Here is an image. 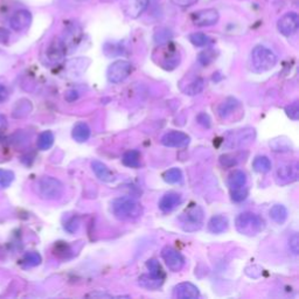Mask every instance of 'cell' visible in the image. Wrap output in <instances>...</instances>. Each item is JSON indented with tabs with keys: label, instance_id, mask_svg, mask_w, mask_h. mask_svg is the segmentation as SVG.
<instances>
[{
	"label": "cell",
	"instance_id": "obj_31",
	"mask_svg": "<svg viewBox=\"0 0 299 299\" xmlns=\"http://www.w3.org/2000/svg\"><path fill=\"white\" fill-rule=\"evenodd\" d=\"M42 262V257L39 252L36 251H29L24 256L23 264L25 268H34L38 267Z\"/></svg>",
	"mask_w": 299,
	"mask_h": 299
},
{
	"label": "cell",
	"instance_id": "obj_49",
	"mask_svg": "<svg viewBox=\"0 0 299 299\" xmlns=\"http://www.w3.org/2000/svg\"><path fill=\"white\" fill-rule=\"evenodd\" d=\"M7 129V118L4 115H0V134Z\"/></svg>",
	"mask_w": 299,
	"mask_h": 299
},
{
	"label": "cell",
	"instance_id": "obj_50",
	"mask_svg": "<svg viewBox=\"0 0 299 299\" xmlns=\"http://www.w3.org/2000/svg\"><path fill=\"white\" fill-rule=\"evenodd\" d=\"M106 1H112V0H106Z\"/></svg>",
	"mask_w": 299,
	"mask_h": 299
},
{
	"label": "cell",
	"instance_id": "obj_23",
	"mask_svg": "<svg viewBox=\"0 0 299 299\" xmlns=\"http://www.w3.org/2000/svg\"><path fill=\"white\" fill-rule=\"evenodd\" d=\"M228 186L230 190H236L246 186V174L241 169H235L228 177Z\"/></svg>",
	"mask_w": 299,
	"mask_h": 299
},
{
	"label": "cell",
	"instance_id": "obj_36",
	"mask_svg": "<svg viewBox=\"0 0 299 299\" xmlns=\"http://www.w3.org/2000/svg\"><path fill=\"white\" fill-rule=\"evenodd\" d=\"M14 180V173L8 169H0V189H6Z\"/></svg>",
	"mask_w": 299,
	"mask_h": 299
},
{
	"label": "cell",
	"instance_id": "obj_5",
	"mask_svg": "<svg viewBox=\"0 0 299 299\" xmlns=\"http://www.w3.org/2000/svg\"><path fill=\"white\" fill-rule=\"evenodd\" d=\"M205 213L199 205L190 206L178 218L181 229L186 233H194L199 230L203 224Z\"/></svg>",
	"mask_w": 299,
	"mask_h": 299
},
{
	"label": "cell",
	"instance_id": "obj_7",
	"mask_svg": "<svg viewBox=\"0 0 299 299\" xmlns=\"http://www.w3.org/2000/svg\"><path fill=\"white\" fill-rule=\"evenodd\" d=\"M162 257L165 261L166 266L173 272H179L185 267L184 256L179 252L177 249L172 246H165L162 250Z\"/></svg>",
	"mask_w": 299,
	"mask_h": 299
},
{
	"label": "cell",
	"instance_id": "obj_47",
	"mask_svg": "<svg viewBox=\"0 0 299 299\" xmlns=\"http://www.w3.org/2000/svg\"><path fill=\"white\" fill-rule=\"evenodd\" d=\"M8 95L10 94H8L7 88H6L4 84H0V104L4 103L5 101H7Z\"/></svg>",
	"mask_w": 299,
	"mask_h": 299
},
{
	"label": "cell",
	"instance_id": "obj_39",
	"mask_svg": "<svg viewBox=\"0 0 299 299\" xmlns=\"http://www.w3.org/2000/svg\"><path fill=\"white\" fill-rule=\"evenodd\" d=\"M215 53L213 49H207V51L202 52V53L199 54V62L202 64V66H208L209 63H212L213 61L215 60Z\"/></svg>",
	"mask_w": 299,
	"mask_h": 299
},
{
	"label": "cell",
	"instance_id": "obj_21",
	"mask_svg": "<svg viewBox=\"0 0 299 299\" xmlns=\"http://www.w3.org/2000/svg\"><path fill=\"white\" fill-rule=\"evenodd\" d=\"M90 134L91 130L87 123L79 122L78 124H75V126H74L72 136L74 140L78 141V143H84V141H87L89 139Z\"/></svg>",
	"mask_w": 299,
	"mask_h": 299
},
{
	"label": "cell",
	"instance_id": "obj_2",
	"mask_svg": "<svg viewBox=\"0 0 299 299\" xmlns=\"http://www.w3.org/2000/svg\"><path fill=\"white\" fill-rule=\"evenodd\" d=\"M36 194L42 200L47 201H56L60 200L64 194V186L60 180L54 177H45L40 178L35 184Z\"/></svg>",
	"mask_w": 299,
	"mask_h": 299
},
{
	"label": "cell",
	"instance_id": "obj_48",
	"mask_svg": "<svg viewBox=\"0 0 299 299\" xmlns=\"http://www.w3.org/2000/svg\"><path fill=\"white\" fill-rule=\"evenodd\" d=\"M78 98H79V92L75 90H70L66 94V100L68 102H74L75 100H78Z\"/></svg>",
	"mask_w": 299,
	"mask_h": 299
},
{
	"label": "cell",
	"instance_id": "obj_46",
	"mask_svg": "<svg viewBox=\"0 0 299 299\" xmlns=\"http://www.w3.org/2000/svg\"><path fill=\"white\" fill-rule=\"evenodd\" d=\"M172 4L178 6V7H190V6L195 5L198 2V0H171Z\"/></svg>",
	"mask_w": 299,
	"mask_h": 299
},
{
	"label": "cell",
	"instance_id": "obj_43",
	"mask_svg": "<svg viewBox=\"0 0 299 299\" xmlns=\"http://www.w3.org/2000/svg\"><path fill=\"white\" fill-rule=\"evenodd\" d=\"M220 163L224 167H234L237 165L239 160L234 155H223L220 157Z\"/></svg>",
	"mask_w": 299,
	"mask_h": 299
},
{
	"label": "cell",
	"instance_id": "obj_15",
	"mask_svg": "<svg viewBox=\"0 0 299 299\" xmlns=\"http://www.w3.org/2000/svg\"><path fill=\"white\" fill-rule=\"evenodd\" d=\"M162 57H160V64L164 67L165 69L172 70L178 66L180 62V55H179L178 51L174 48V46L168 45L162 51Z\"/></svg>",
	"mask_w": 299,
	"mask_h": 299
},
{
	"label": "cell",
	"instance_id": "obj_22",
	"mask_svg": "<svg viewBox=\"0 0 299 299\" xmlns=\"http://www.w3.org/2000/svg\"><path fill=\"white\" fill-rule=\"evenodd\" d=\"M164 279L165 278L156 277L151 275V273H149V275L146 273V275H141L138 278V284L146 290H157L164 284Z\"/></svg>",
	"mask_w": 299,
	"mask_h": 299
},
{
	"label": "cell",
	"instance_id": "obj_18",
	"mask_svg": "<svg viewBox=\"0 0 299 299\" xmlns=\"http://www.w3.org/2000/svg\"><path fill=\"white\" fill-rule=\"evenodd\" d=\"M91 168L94 171V173L96 174V177L100 180L104 181V183H112V181H115L116 178L115 174L112 173V171L106 164L100 162V160H92Z\"/></svg>",
	"mask_w": 299,
	"mask_h": 299
},
{
	"label": "cell",
	"instance_id": "obj_3",
	"mask_svg": "<svg viewBox=\"0 0 299 299\" xmlns=\"http://www.w3.org/2000/svg\"><path fill=\"white\" fill-rule=\"evenodd\" d=\"M277 63V56L266 46H256L251 51L250 66L255 73H264L272 69Z\"/></svg>",
	"mask_w": 299,
	"mask_h": 299
},
{
	"label": "cell",
	"instance_id": "obj_41",
	"mask_svg": "<svg viewBox=\"0 0 299 299\" xmlns=\"http://www.w3.org/2000/svg\"><path fill=\"white\" fill-rule=\"evenodd\" d=\"M171 38H172V33L169 32L168 29H166V28L159 29L158 32L156 33V35H155L156 42H157V44H160V45L167 44L168 40L171 39Z\"/></svg>",
	"mask_w": 299,
	"mask_h": 299
},
{
	"label": "cell",
	"instance_id": "obj_12",
	"mask_svg": "<svg viewBox=\"0 0 299 299\" xmlns=\"http://www.w3.org/2000/svg\"><path fill=\"white\" fill-rule=\"evenodd\" d=\"M190 141V136L181 131H169L162 138V144L167 147H186Z\"/></svg>",
	"mask_w": 299,
	"mask_h": 299
},
{
	"label": "cell",
	"instance_id": "obj_30",
	"mask_svg": "<svg viewBox=\"0 0 299 299\" xmlns=\"http://www.w3.org/2000/svg\"><path fill=\"white\" fill-rule=\"evenodd\" d=\"M54 144V135L52 131H44L40 134L38 138V147L39 150L46 151L49 150Z\"/></svg>",
	"mask_w": 299,
	"mask_h": 299
},
{
	"label": "cell",
	"instance_id": "obj_38",
	"mask_svg": "<svg viewBox=\"0 0 299 299\" xmlns=\"http://www.w3.org/2000/svg\"><path fill=\"white\" fill-rule=\"evenodd\" d=\"M80 223H81V222H80V217L78 215H74V217H70L69 220L64 223V230L69 234L76 233L80 228Z\"/></svg>",
	"mask_w": 299,
	"mask_h": 299
},
{
	"label": "cell",
	"instance_id": "obj_37",
	"mask_svg": "<svg viewBox=\"0 0 299 299\" xmlns=\"http://www.w3.org/2000/svg\"><path fill=\"white\" fill-rule=\"evenodd\" d=\"M248 187L243 186L236 190H230V195H232V200L234 202H242L243 200L246 199L248 196Z\"/></svg>",
	"mask_w": 299,
	"mask_h": 299
},
{
	"label": "cell",
	"instance_id": "obj_35",
	"mask_svg": "<svg viewBox=\"0 0 299 299\" xmlns=\"http://www.w3.org/2000/svg\"><path fill=\"white\" fill-rule=\"evenodd\" d=\"M146 267L147 269H149L151 275L160 277V278H165L164 270H163L162 266H160V263L157 260H149L146 262Z\"/></svg>",
	"mask_w": 299,
	"mask_h": 299
},
{
	"label": "cell",
	"instance_id": "obj_26",
	"mask_svg": "<svg viewBox=\"0 0 299 299\" xmlns=\"http://www.w3.org/2000/svg\"><path fill=\"white\" fill-rule=\"evenodd\" d=\"M123 164L128 167L138 168L140 166V152L137 150H130L124 153L122 158Z\"/></svg>",
	"mask_w": 299,
	"mask_h": 299
},
{
	"label": "cell",
	"instance_id": "obj_4",
	"mask_svg": "<svg viewBox=\"0 0 299 299\" xmlns=\"http://www.w3.org/2000/svg\"><path fill=\"white\" fill-rule=\"evenodd\" d=\"M235 227L237 232L245 236L258 235L266 227L263 218L254 213L246 212L240 214L235 220Z\"/></svg>",
	"mask_w": 299,
	"mask_h": 299
},
{
	"label": "cell",
	"instance_id": "obj_27",
	"mask_svg": "<svg viewBox=\"0 0 299 299\" xmlns=\"http://www.w3.org/2000/svg\"><path fill=\"white\" fill-rule=\"evenodd\" d=\"M158 1V0H134V4L131 6V11L128 12L129 15H132V17H138V15L143 13L144 11H146L149 8V6H151L155 2Z\"/></svg>",
	"mask_w": 299,
	"mask_h": 299
},
{
	"label": "cell",
	"instance_id": "obj_34",
	"mask_svg": "<svg viewBox=\"0 0 299 299\" xmlns=\"http://www.w3.org/2000/svg\"><path fill=\"white\" fill-rule=\"evenodd\" d=\"M190 41L196 47H206L211 44L212 40L205 33H193L190 35Z\"/></svg>",
	"mask_w": 299,
	"mask_h": 299
},
{
	"label": "cell",
	"instance_id": "obj_28",
	"mask_svg": "<svg viewBox=\"0 0 299 299\" xmlns=\"http://www.w3.org/2000/svg\"><path fill=\"white\" fill-rule=\"evenodd\" d=\"M269 146L271 147V150L275 151V152H288V151H291L292 145L290 143V140L285 137H279L275 138L269 143Z\"/></svg>",
	"mask_w": 299,
	"mask_h": 299
},
{
	"label": "cell",
	"instance_id": "obj_11",
	"mask_svg": "<svg viewBox=\"0 0 299 299\" xmlns=\"http://www.w3.org/2000/svg\"><path fill=\"white\" fill-rule=\"evenodd\" d=\"M82 39V29L79 25L74 24L70 25V26L67 27V29L64 30L63 38L62 40L64 47L68 52H72L74 49H76V47L80 45V41Z\"/></svg>",
	"mask_w": 299,
	"mask_h": 299
},
{
	"label": "cell",
	"instance_id": "obj_17",
	"mask_svg": "<svg viewBox=\"0 0 299 299\" xmlns=\"http://www.w3.org/2000/svg\"><path fill=\"white\" fill-rule=\"evenodd\" d=\"M181 202H183V196H181V194L175 192H168L160 199L159 208L160 211L164 213L172 212L174 208H177Z\"/></svg>",
	"mask_w": 299,
	"mask_h": 299
},
{
	"label": "cell",
	"instance_id": "obj_6",
	"mask_svg": "<svg viewBox=\"0 0 299 299\" xmlns=\"http://www.w3.org/2000/svg\"><path fill=\"white\" fill-rule=\"evenodd\" d=\"M132 72V66L129 61L125 60H117L113 63L110 64L108 68V80L111 83H121L129 78Z\"/></svg>",
	"mask_w": 299,
	"mask_h": 299
},
{
	"label": "cell",
	"instance_id": "obj_44",
	"mask_svg": "<svg viewBox=\"0 0 299 299\" xmlns=\"http://www.w3.org/2000/svg\"><path fill=\"white\" fill-rule=\"evenodd\" d=\"M289 248H290V250L294 252V255H298V252H299L298 234H294V235L289 239Z\"/></svg>",
	"mask_w": 299,
	"mask_h": 299
},
{
	"label": "cell",
	"instance_id": "obj_1",
	"mask_svg": "<svg viewBox=\"0 0 299 299\" xmlns=\"http://www.w3.org/2000/svg\"><path fill=\"white\" fill-rule=\"evenodd\" d=\"M112 214L122 221H132L139 218L143 215V207L137 200L130 196L116 198L111 202Z\"/></svg>",
	"mask_w": 299,
	"mask_h": 299
},
{
	"label": "cell",
	"instance_id": "obj_33",
	"mask_svg": "<svg viewBox=\"0 0 299 299\" xmlns=\"http://www.w3.org/2000/svg\"><path fill=\"white\" fill-rule=\"evenodd\" d=\"M203 88H205V82H203L201 78H198L189 83V85L185 89V92L187 95H190V96H195V95H199L200 92H202Z\"/></svg>",
	"mask_w": 299,
	"mask_h": 299
},
{
	"label": "cell",
	"instance_id": "obj_42",
	"mask_svg": "<svg viewBox=\"0 0 299 299\" xmlns=\"http://www.w3.org/2000/svg\"><path fill=\"white\" fill-rule=\"evenodd\" d=\"M285 112L290 119L292 121H297L299 118V103L298 102H294L290 106L285 108Z\"/></svg>",
	"mask_w": 299,
	"mask_h": 299
},
{
	"label": "cell",
	"instance_id": "obj_45",
	"mask_svg": "<svg viewBox=\"0 0 299 299\" xmlns=\"http://www.w3.org/2000/svg\"><path fill=\"white\" fill-rule=\"evenodd\" d=\"M196 121H198V123H199L200 125H202L203 128H206V129H209V128H211V125H212L211 117H209L206 112L199 113L198 117H196Z\"/></svg>",
	"mask_w": 299,
	"mask_h": 299
},
{
	"label": "cell",
	"instance_id": "obj_25",
	"mask_svg": "<svg viewBox=\"0 0 299 299\" xmlns=\"http://www.w3.org/2000/svg\"><path fill=\"white\" fill-rule=\"evenodd\" d=\"M289 212L285 206L283 205H275L270 209V217L271 220L278 224H283L288 218Z\"/></svg>",
	"mask_w": 299,
	"mask_h": 299
},
{
	"label": "cell",
	"instance_id": "obj_10",
	"mask_svg": "<svg viewBox=\"0 0 299 299\" xmlns=\"http://www.w3.org/2000/svg\"><path fill=\"white\" fill-rule=\"evenodd\" d=\"M277 181L280 185L294 183L298 179V164L297 163H286L279 165L276 172Z\"/></svg>",
	"mask_w": 299,
	"mask_h": 299
},
{
	"label": "cell",
	"instance_id": "obj_29",
	"mask_svg": "<svg viewBox=\"0 0 299 299\" xmlns=\"http://www.w3.org/2000/svg\"><path fill=\"white\" fill-rule=\"evenodd\" d=\"M252 167L258 173H268L271 169V162L266 156H258L254 159Z\"/></svg>",
	"mask_w": 299,
	"mask_h": 299
},
{
	"label": "cell",
	"instance_id": "obj_24",
	"mask_svg": "<svg viewBox=\"0 0 299 299\" xmlns=\"http://www.w3.org/2000/svg\"><path fill=\"white\" fill-rule=\"evenodd\" d=\"M32 110H33V106L32 103H30V101L24 98V100L17 102V104H15L13 108L12 116H13L14 118H24V117L28 116L29 113L32 112Z\"/></svg>",
	"mask_w": 299,
	"mask_h": 299
},
{
	"label": "cell",
	"instance_id": "obj_32",
	"mask_svg": "<svg viewBox=\"0 0 299 299\" xmlns=\"http://www.w3.org/2000/svg\"><path fill=\"white\" fill-rule=\"evenodd\" d=\"M163 177H164V180L167 184L171 185L179 184L181 183V180H183V172L180 171V168L173 167V168H169L168 171H166Z\"/></svg>",
	"mask_w": 299,
	"mask_h": 299
},
{
	"label": "cell",
	"instance_id": "obj_19",
	"mask_svg": "<svg viewBox=\"0 0 299 299\" xmlns=\"http://www.w3.org/2000/svg\"><path fill=\"white\" fill-rule=\"evenodd\" d=\"M229 221L224 215H214L208 222V230L213 234H222L227 232Z\"/></svg>",
	"mask_w": 299,
	"mask_h": 299
},
{
	"label": "cell",
	"instance_id": "obj_14",
	"mask_svg": "<svg viewBox=\"0 0 299 299\" xmlns=\"http://www.w3.org/2000/svg\"><path fill=\"white\" fill-rule=\"evenodd\" d=\"M32 24V14L27 10H19L12 15L10 19L11 27L17 32L26 30Z\"/></svg>",
	"mask_w": 299,
	"mask_h": 299
},
{
	"label": "cell",
	"instance_id": "obj_8",
	"mask_svg": "<svg viewBox=\"0 0 299 299\" xmlns=\"http://www.w3.org/2000/svg\"><path fill=\"white\" fill-rule=\"evenodd\" d=\"M190 18H192L193 24L196 26L207 27L217 24L218 19H220V14L215 8H206V10L194 12Z\"/></svg>",
	"mask_w": 299,
	"mask_h": 299
},
{
	"label": "cell",
	"instance_id": "obj_13",
	"mask_svg": "<svg viewBox=\"0 0 299 299\" xmlns=\"http://www.w3.org/2000/svg\"><path fill=\"white\" fill-rule=\"evenodd\" d=\"M66 54L67 49L60 38H55L49 44L47 51H46V56H47L49 62L52 63H57L60 61H62L63 57L66 56Z\"/></svg>",
	"mask_w": 299,
	"mask_h": 299
},
{
	"label": "cell",
	"instance_id": "obj_16",
	"mask_svg": "<svg viewBox=\"0 0 299 299\" xmlns=\"http://www.w3.org/2000/svg\"><path fill=\"white\" fill-rule=\"evenodd\" d=\"M173 296L178 299H195L200 296V291L192 283L184 282L174 286Z\"/></svg>",
	"mask_w": 299,
	"mask_h": 299
},
{
	"label": "cell",
	"instance_id": "obj_9",
	"mask_svg": "<svg viewBox=\"0 0 299 299\" xmlns=\"http://www.w3.org/2000/svg\"><path fill=\"white\" fill-rule=\"evenodd\" d=\"M299 27V17L295 12L285 13L277 23V28L283 35L290 36L297 32Z\"/></svg>",
	"mask_w": 299,
	"mask_h": 299
},
{
	"label": "cell",
	"instance_id": "obj_20",
	"mask_svg": "<svg viewBox=\"0 0 299 299\" xmlns=\"http://www.w3.org/2000/svg\"><path fill=\"white\" fill-rule=\"evenodd\" d=\"M239 107H240V102L237 101L236 98L228 97L223 102H222V103L220 104V107H218V109H217L218 116H220L221 118L226 119L230 115H233Z\"/></svg>",
	"mask_w": 299,
	"mask_h": 299
},
{
	"label": "cell",
	"instance_id": "obj_40",
	"mask_svg": "<svg viewBox=\"0 0 299 299\" xmlns=\"http://www.w3.org/2000/svg\"><path fill=\"white\" fill-rule=\"evenodd\" d=\"M70 252H72V248L64 242H58L56 245H55V255H57L58 257L62 258H68L69 257Z\"/></svg>",
	"mask_w": 299,
	"mask_h": 299
}]
</instances>
